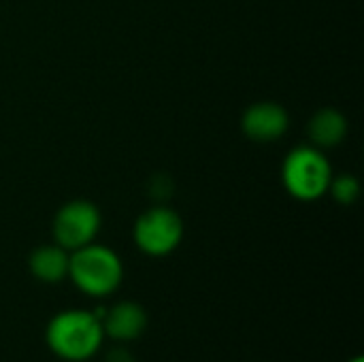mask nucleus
Segmentation results:
<instances>
[{
    "mask_svg": "<svg viewBox=\"0 0 364 362\" xmlns=\"http://www.w3.org/2000/svg\"><path fill=\"white\" fill-rule=\"evenodd\" d=\"M47 348L62 361H90L105 341L102 322L94 312L66 309L55 314L45 331Z\"/></svg>",
    "mask_w": 364,
    "mask_h": 362,
    "instance_id": "1",
    "label": "nucleus"
},
{
    "mask_svg": "<svg viewBox=\"0 0 364 362\" xmlns=\"http://www.w3.org/2000/svg\"><path fill=\"white\" fill-rule=\"evenodd\" d=\"M68 277L83 294L105 299L119 288L124 280V265L111 247L90 243L70 252Z\"/></svg>",
    "mask_w": 364,
    "mask_h": 362,
    "instance_id": "2",
    "label": "nucleus"
},
{
    "mask_svg": "<svg viewBox=\"0 0 364 362\" xmlns=\"http://www.w3.org/2000/svg\"><path fill=\"white\" fill-rule=\"evenodd\" d=\"M333 179L331 160L322 149L314 145L294 147L282 166V181L286 192L303 203H311L328 194V186Z\"/></svg>",
    "mask_w": 364,
    "mask_h": 362,
    "instance_id": "3",
    "label": "nucleus"
},
{
    "mask_svg": "<svg viewBox=\"0 0 364 362\" xmlns=\"http://www.w3.org/2000/svg\"><path fill=\"white\" fill-rule=\"evenodd\" d=\"M132 239L134 245L151 258L168 256L179 247L183 239V220L175 209L166 205L149 207L136 218Z\"/></svg>",
    "mask_w": 364,
    "mask_h": 362,
    "instance_id": "4",
    "label": "nucleus"
},
{
    "mask_svg": "<svg viewBox=\"0 0 364 362\" xmlns=\"http://www.w3.org/2000/svg\"><path fill=\"white\" fill-rule=\"evenodd\" d=\"M102 226V215L92 201L75 198L64 203L51 224L53 243L66 252H75L96 241Z\"/></svg>",
    "mask_w": 364,
    "mask_h": 362,
    "instance_id": "5",
    "label": "nucleus"
},
{
    "mask_svg": "<svg viewBox=\"0 0 364 362\" xmlns=\"http://www.w3.org/2000/svg\"><path fill=\"white\" fill-rule=\"evenodd\" d=\"M290 128L288 111L273 100L250 105L241 115V130L254 143H273Z\"/></svg>",
    "mask_w": 364,
    "mask_h": 362,
    "instance_id": "6",
    "label": "nucleus"
},
{
    "mask_svg": "<svg viewBox=\"0 0 364 362\" xmlns=\"http://www.w3.org/2000/svg\"><path fill=\"white\" fill-rule=\"evenodd\" d=\"M105 337L117 344H130L139 339L147 329V312L134 301H122L105 312L100 318Z\"/></svg>",
    "mask_w": 364,
    "mask_h": 362,
    "instance_id": "7",
    "label": "nucleus"
},
{
    "mask_svg": "<svg viewBox=\"0 0 364 362\" xmlns=\"http://www.w3.org/2000/svg\"><path fill=\"white\" fill-rule=\"evenodd\" d=\"M307 134L311 145L318 149L337 147L348 137V119L341 111L324 107L311 115L307 124Z\"/></svg>",
    "mask_w": 364,
    "mask_h": 362,
    "instance_id": "8",
    "label": "nucleus"
},
{
    "mask_svg": "<svg viewBox=\"0 0 364 362\" xmlns=\"http://www.w3.org/2000/svg\"><path fill=\"white\" fill-rule=\"evenodd\" d=\"M70 252L60 247L58 243L36 247L28 258V269L34 280L43 284H58L68 277Z\"/></svg>",
    "mask_w": 364,
    "mask_h": 362,
    "instance_id": "9",
    "label": "nucleus"
},
{
    "mask_svg": "<svg viewBox=\"0 0 364 362\" xmlns=\"http://www.w3.org/2000/svg\"><path fill=\"white\" fill-rule=\"evenodd\" d=\"M328 192L333 194V198L339 203V205H346V207H350V205H354L356 201H358V196H360V183H358V179L354 177V175H339V177H335L333 175V179H331V186H328Z\"/></svg>",
    "mask_w": 364,
    "mask_h": 362,
    "instance_id": "10",
    "label": "nucleus"
},
{
    "mask_svg": "<svg viewBox=\"0 0 364 362\" xmlns=\"http://www.w3.org/2000/svg\"><path fill=\"white\" fill-rule=\"evenodd\" d=\"M107 362H134L132 356L126 350H111V354L107 356Z\"/></svg>",
    "mask_w": 364,
    "mask_h": 362,
    "instance_id": "11",
    "label": "nucleus"
},
{
    "mask_svg": "<svg viewBox=\"0 0 364 362\" xmlns=\"http://www.w3.org/2000/svg\"><path fill=\"white\" fill-rule=\"evenodd\" d=\"M350 362H364V361H363V358H360V356H356V358H352V361H350Z\"/></svg>",
    "mask_w": 364,
    "mask_h": 362,
    "instance_id": "12",
    "label": "nucleus"
}]
</instances>
